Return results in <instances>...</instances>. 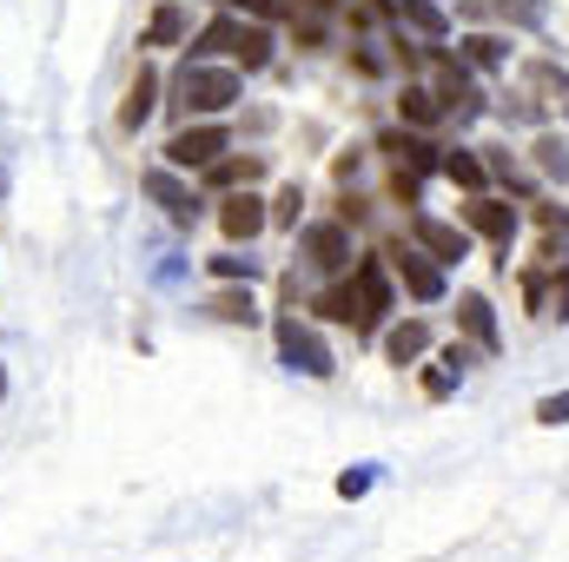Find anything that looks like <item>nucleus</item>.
I'll use <instances>...</instances> for the list:
<instances>
[{"label":"nucleus","mask_w":569,"mask_h":562,"mask_svg":"<svg viewBox=\"0 0 569 562\" xmlns=\"http://www.w3.org/2000/svg\"><path fill=\"white\" fill-rule=\"evenodd\" d=\"M279 358L291 371H305V378H331L338 371V358L325 351V338L311 324H298V318H279Z\"/></svg>","instance_id":"7ed1b4c3"},{"label":"nucleus","mask_w":569,"mask_h":562,"mask_svg":"<svg viewBox=\"0 0 569 562\" xmlns=\"http://www.w3.org/2000/svg\"><path fill=\"white\" fill-rule=\"evenodd\" d=\"M226 145H232V133H226V127H179V133L166 140V165L199 172V165H212Z\"/></svg>","instance_id":"20e7f679"},{"label":"nucleus","mask_w":569,"mask_h":562,"mask_svg":"<svg viewBox=\"0 0 569 562\" xmlns=\"http://www.w3.org/2000/svg\"><path fill=\"white\" fill-rule=\"evenodd\" d=\"M457 47H463V60H470V67H483V73H497V67L510 60V47H503L497 33H463Z\"/></svg>","instance_id":"5701e85b"},{"label":"nucleus","mask_w":569,"mask_h":562,"mask_svg":"<svg viewBox=\"0 0 569 562\" xmlns=\"http://www.w3.org/2000/svg\"><path fill=\"white\" fill-rule=\"evenodd\" d=\"M543 291H550L543 272H523V298H530V311H543Z\"/></svg>","instance_id":"72a5a7b5"},{"label":"nucleus","mask_w":569,"mask_h":562,"mask_svg":"<svg viewBox=\"0 0 569 562\" xmlns=\"http://www.w3.org/2000/svg\"><path fill=\"white\" fill-rule=\"evenodd\" d=\"M457 378H463V371H457L450 358H437V364L425 371V391H430V398H450V391H457Z\"/></svg>","instance_id":"cd10ccee"},{"label":"nucleus","mask_w":569,"mask_h":562,"mask_svg":"<svg viewBox=\"0 0 569 562\" xmlns=\"http://www.w3.org/2000/svg\"><path fill=\"white\" fill-rule=\"evenodd\" d=\"M550 284H557V318H569V265H557V279Z\"/></svg>","instance_id":"e433bc0d"},{"label":"nucleus","mask_w":569,"mask_h":562,"mask_svg":"<svg viewBox=\"0 0 569 562\" xmlns=\"http://www.w3.org/2000/svg\"><path fill=\"white\" fill-rule=\"evenodd\" d=\"M206 311H212V318H226V324H259V304H252V291H219Z\"/></svg>","instance_id":"b1692460"},{"label":"nucleus","mask_w":569,"mask_h":562,"mask_svg":"<svg viewBox=\"0 0 569 562\" xmlns=\"http://www.w3.org/2000/svg\"><path fill=\"white\" fill-rule=\"evenodd\" d=\"M206 179H212L219 192H239V185H259V179H266V159H259V152H246V159H212Z\"/></svg>","instance_id":"f3484780"},{"label":"nucleus","mask_w":569,"mask_h":562,"mask_svg":"<svg viewBox=\"0 0 569 562\" xmlns=\"http://www.w3.org/2000/svg\"><path fill=\"white\" fill-rule=\"evenodd\" d=\"M212 272H219V279H259V259H239V252H226V259H212Z\"/></svg>","instance_id":"2f4dec72"},{"label":"nucleus","mask_w":569,"mask_h":562,"mask_svg":"<svg viewBox=\"0 0 569 562\" xmlns=\"http://www.w3.org/2000/svg\"><path fill=\"white\" fill-rule=\"evenodd\" d=\"M298 212H305V192H298V185H284L279 199H272V212H266V219H272V225H298Z\"/></svg>","instance_id":"c756f323"},{"label":"nucleus","mask_w":569,"mask_h":562,"mask_svg":"<svg viewBox=\"0 0 569 562\" xmlns=\"http://www.w3.org/2000/svg\"><path fill=\"white\" fill-rule=\"evenodd\" d=\"M391 259H398V272H405V284H411L418 304H437V298H443V265L430 259L425 245H418V252L405 245V252H391Z\"/></svg>","instance_id":"ddd939ff"},{"label":"nucleus","mask_w":569,"mask_h":562,"mask_svg":"<svg viewBox=\"0 0 569 562\" xmlns=\"http://www.w3.org/2000/svg\"><path fill=\"white\" fill-rule=\"evenodd\" d=\"M179 33H186V7H179V0H166V7H159V13H152V20H146L140 47H172V40H179Z\"/></svg>","instance_id":"4be33fe9"},{"label":"nucleus","mask_w":569,"mask_h":562,"mask_svg":"<svg viewBox=\"0 0 569 562\" xmlns=\"http://www.w3.org/2000/svg\"><path fill=\"white\" fill-rule=\"evenodd\" d=\"M398 113H405L411 127H437V120H443V107H437V93H430V87H405Z\"/></svg>","instance_id":"393cba45"},{"label":"nucleus","mask_w":569,"mask_h":562,"mask_svg":"<svg viewBox=\"0 0 569 562\" xmlns=\"http://www.w3.org/2000/svg\"><path fill=\"white\" fill-rule=\"evenodd\" d=\"M537 165H543L550 179H563V185H569V140L543 133V140H537Z\"/></svg>","instance_id":"a878e982"},{"label":"nucleus","mask_w":569,"mask_h":562,"mask_svg":"<svg viewBox=\"0 0 569 562\" xmlns=\"http://www.w3.org/2000/svg\"><path fill=\"white\" fill-rule=\"evenodd\" d=\"M305 265L311 272H345L351 265V232L345 225H305Z\"/></svg>","instance_id":"6e6552de"},{"label":"nucleus","mask_w":569,"mask_h":562,"mask_svg":"<svg viewBox=\"0 0 569 562\" xmlns=\"http://www.w3.org/2000/svg\"><path fill=\"white\" fill-rule=\"evenodd\" d=\"M318 7H331V0H318Z\"/></svg>","instance_id":"4c0bfd02"},{"label":"nucleus","mask_w":569,"mask_h":562,"mask_svg":"<svg viewBox=\"0 0 569 562\" xmlns=\"http://www.w3.org/2000/svg\"><path fill=\"white\" fill-rule=\"evenodd\" d=\"M437 107H443L457 127H470V120L483 113V93H477V80H470L457 60H437Z\"/></svg>","instance_id":"423d86ee"},{"label":"nucleus","mask_w":569,"mask_h":562,"mask_svg":"<svg viewBox=\"0 0 569 562\" xmlns=\"http://www.w3.org/2000/svg\"><path fill=\"white\" fill-rule=\"evenodd\" d=\"M398 27H405V33H418V40H430V47L450 33V20H443V7H437V0H398Z\"/></svg>","instance_id":"4468645a"},{"label":"nucleus","mask_w":569,"mask_h":562,"mask_svg":"<svg viewBox=\"0 0 569 562\" xmlns=\"http://www.w3.org/2000/svg\"><path fill=\"white\" fill-rule=\"evenodd\" d=\"M537 219H543V225H550V232H563V239H569V212H563V205H543V212H537Z\"/></svg>","instance_id":"c9c22d12"},{"label":"nucleus","mask_w":569,"mask_h":562,"mask_svg":"<svg viewBox=\"0 0 569 562\" xmlns=\"http://www.w3.org/2000/svg\"><path fill=\"white\" fill-rule=\"evenodd\" d=\"M140 185H146V199H152V205H166V219H172V225H199V199H192V185L179 179V165H152Z\"/></svg>","instance_id":"39448f33"},{"label":"nucleus","mask_w":569,"mask_h":562,"mask_svg":"<svg viewBox=\"0 0 569 562\" xmlns=\"http://www.w3.org/2000/svg\"><path fill=\"white\" fill-rule=\"evenodd\" d=\"M152 107H159V73H152V67H140V80L127 87V107H120V127H127V133H140L146 120H152Z\"/></svg>","instance_id":"2eb2a0df"},{"label":"nucleus","mask_w":569,"mask_h":562,"mask_svg":"<svg viewBox=\"0 0 569 562\" xmlns=\"http://www.w3.org/2000/svg\"><path fill=\"white\" fill-rule=\"evenodd\" d=\"M206 53H232L246 73H259L266 60H272V33L259 27V20H239V13H219V20H206V33H199V47H192V60H206Z\"/></svg>","instance_id":"f257e3e1"},{"label":"nucleus","mask_w":569,"mask_h":562,"mask_svg":"<svg viewBox=\"0 0 569 562\" xmlns=\"http://www.w3.org/2000/svg\"><path fill=\"white\" fill-rule=\"evenodd\" d=\"M425 351H430V324L425 318H405V324L385 331V358H391V364H411V358H425Z\"/></svg>","instance_id":"dca6fc26"},{"label":"nucleus","mask_w":569,"mask_h":562,"mask_svg":"<svg viewBox=\"0 0 569 562\" xmlns=\"http://www.w3.org/2000/svg\"><path fill=\"white\" fill-rule=\"evenodd\" d=\"M351 291H358V304H365V331H378V318L391 311V279H385V265H378V259H358V265H351Z\"/></svg>","instance_id":"9b49d317"},{"label":"nucleus","mask_w":569,"mask_h":562,"mask_svg":"<svg viewBox=\"0 0 569 562\" xmlns=\"http://www.w3.org/2000/svg\"><path fill=\"white\" fill-rule=\"evenodd\" d=\"M371 483H378V463H358V470H345V476H338V496H345V503H358Z\"/></svg>","instance_id":"bb28decb"},{"label":"nucleus","mask_w":569,"mask_h":562,"mask_svg":"<svg viewBox=\"0 0 569 562\" xmlns=\"http://www.w3.org/2000/svg\"><path fill=\"white\" fill-rule=\"evenodd\" d=\"M172 93H179V113H226L246 87H239V67L186 60V67H179V80H172Z\"/></svg>","instance_id":"f03ea898"},{"label":"nucleus","mask_w":569,"mask_h":562,"mask_svg":"<svg viewBox=\"0 0 569 562\" xmlns=\"http://www.w3.org/2000/svg\"><path fill=\"white\" fill-rule=\"evenodd\" d=\"M318 318L365 331V304H358V291H351V284H331V291H318Z\"/></svg>","instance_id":"6ab92c4d"},{"label":"nucleus","mask_w":569,"mask_h":562,"mask_svg":"<svg viewBox=\"0 0 569 562\" xmlns=\"http://www.w3.org/2000/svg\"><path fill=\"white\" fill-rule=\"evenodd\" d=\"M463 225H470V232H483V239H497V245L510 252V239H517V205H503V199L477 192V199L463 205Z\"/></svg>","instance_id":"9d476101"},{"label":"nucleus","mask_w":569,"mask_h":562,"mask_svg":"<svg viewBox=\"0 0 569 562\" xmlns=\"http://www.w3.org/2000/svg\"><path fill=\"white\" fill-rule=\"evenodd\" d=\"M391 192H398L405 205H418V172H405V165H398V179H391Z\"/></svg>","instance_id":"f704fd0d"},{"label":"nucleus","mask_w":569,"mask_h":562,"mask_svg":"<svg viewBox=\"0 0 569 562\" xmlns=\"http://www.w3.org/2000/svg\"><path fill=\"white\" fill-rule=\"evenodd\" d=\"M457 324H463V338H470L477 351H497V344H503L497 311H490V298H483V291H463V298H457Z\"/></svg>","instance_id":"f8f14e48"},{"label":"nucleus","mask_w":569,"mask_h":562,"mask_svg":"<svg viewBox=\"0 0 569 562\" xmlns=\"http://www.w3.org/2000/svg\"><path fill=\"white\" fill-rule=\"evenodd\" d=\"M537 423H550V430H557V423H569V391L543 398V404H537Z\"/></svg>","instance_id":"473e14b6"},{"label":"nucleus","mask_w":569,"mask_h":562,"mask_svg":"<svg viewBox=\"0 0 569 562\" xmlns=\"http://www.w3.org/2000/svg\"><path fill=\"white\" fill-rule=\"evenodd\" d=\"M219 225H226V239H232V245H252L272 219H266V199H259L252 185H239V192H226V199H219Z\"/></svg>","instance_id":"0eeeda50"},{"label":"nucleus","mask_w":569,"mask_h":562,"mask_svg":"<svg viewBox=\"0 0 569 562\" xmlns=\"http://www.w3.org/2000/svg\"><path fill=\"white\" fill-rule=\"evenodd\" d=\"M232 13H252V20H291V0H226Z\"/></svg>","instance_id":"c85d7f7f"},{"label":"nucleus","mask_w":569,"mask_h":562,"mask_svg":"<svg viewBox=\"0 0 569 562\" xmlns=\"http://www.w3.org/2000/svg\"><path fill=\"white\" fill-rule=\"evenodd\" d=\"M443 179H450V185H463V192H483V185H490L483 159H477V152H463V145H457V152H443Z\"/></svg>","instance_id":"412c9836"},{"label":"nucleus","mask_w":569,"mask_h":562,"mask_svg":"<svg viewBox=\"0 0 569 562\" xmlns=\"http://www.w3.org/2000/svg\"><path fill=\"white\" fill-rule=\"evenodd\" d=\"M497 13L517 20V27H537V20H543V0H497Z\"/></svg>","instance_id":"7c9ffc66"},{"label":"nucleus","mask_w":569,"mask_h":562,"mask_svg":"<svg viewBox=\"0 0 569 562\" xmlns=\"http://www.w3.org/2000/svg\"><path fill=\"white\" fill-rule=\"evenodd\" d=\"M378 145H385V152H398L411 172H443V152H437L430 140H418V133H385Z\"/></svg>","instance_id":"a211bd4d"},{"label":"nucleus","mask_w":569,"mask_h":562,"mask_svg":"<svg viewBox=\"0 0 569 562\" xmlns=\"http://www.w3.org/2000/svg\"><path fill=\"white\" fill-rule=\"evenodd\" d=\"M523 80H530V87L543 93L537 107H557V100H563V107H569V73H563V67H557V60H530V67H523Z\"/></svg>","instance_id":"aec40b11"},{"label":"nucleus","mask_w":569,"mask_h":562,"mask_svg":"<svg viewBox=\"0 0 569 562\" xmlns=\"http://www.w3.org/2000/svg\"><path fill=\"white\" fill-rule=\"evenodd\" d=\"M411 239L425 245L437 265H463V259H470V232H463V225H443V219H411Z\"/></svg>","instance_id":"1a4fd4ad"}]
</instances>
